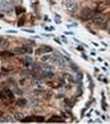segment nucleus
<instances>
[{
    "label": "nucleus",
    "mask_w": 110,
    "mask_h": 124,
    "mask_svg": "<svg viewBox=\"0 0 110 124\" xmlns=\"http://www.w3.org/2000/svg\"><path fill=\"white\" fill-rule=\"evenodd\" d=\"M19 1H23V0H19Z\"/></svg>",
    "instance_id": "nucleus-21"
},
{
    "label": "nucleus",
    "mask_w": 110,
    "mask_h": 124,
    "mask_svg": "<svg viewBox=\"0 0 110 124\" xmlns=\"http://www.w3.org/2000/svg\"><path fill=\"white\" fill-rule=\"evenodd\" d=\"M0 116H3V112H1V111H0Z\"/></svg>",
    "instance_id": "nucleus-20"
},
{
    "label": "nucleus",
    "mask_w": 110,
    "mask_h": 124,
    "mask_svg": "<svg viewBox=\"0 0 110 124\" xmlns=\"http://www.w3.org/2000/svg\"><path fill=\"white\" fill-rule=\"evenodd\" d=\"M70 67H72V69H73V70H74V71H77V70H78V67H77V66L74 65V63H70Z\"/></svg>",
    "instance_id": "nucleus-17"
},
{
    "label": "nucleus",
    "mask_w": 110,
    "mask_h": 124,
    "mask_svg": "<svg viewBox=\"0 0 110 124\" xmlns=\"http://www.w3.org/2000/svg\"><path fill=\"white\" fill-rule=\"evenodd\" d=\"M15 11H16V15H21V13H24V12H25V9H24L23 7H16V8H15Z\"/></svg>",
    "instance_id": "nucleus-10"
},
{
    "label": "nucleus",
    "mask_w": 110,
    "mask_h": 124,
    "mask_svg": "<svg viewBox=\"0 0 110 124\" xmlns=\"http://www.w3.org/2000/svg\"><path fill=\"white\" fill-rule=\"evenodd\" d=\"M12 56H13V53H11V52H7V50L0 52V57H3V58H9Z\"/></svg>",
    "instance_id": "nucleus-6"
},
{
    "label": "nucleus",
    "mask_w": 110,
    "mask_h": 124,
    "mask_svg": "<svg viewBox=\"0 0 110 124\" xmlns=\"http://www.w3.org/2000/svg\"><path fill=\"white\" fill-rule=\"evenodd\" d=\"M45 29H46V31H53V28H52V26H46Z\"/></svg>",
    "instance_id": "nucleus-18"
},
{
    "label": "nucleus",
    "mask_w": 110,
    "mask_h": 124,
    "mask_svg": "<svg viewBox=\"0 0 110 124\" xmlns=\"http://www.w3.org/2000/svg\"><path fill=\"white\" fill-rule=\"evenodd\" d=\"M41 66H43V69H44V70H50V71H53V67H52L50 65H46V63H43Z\"/></svg>",
    "instance_id": "nucleus-13"
},
{
    "label": "nucleus",
    "mask_w": 110,
    "mask_h": 124,
    "mask_svg": "<svg viewBox=\"0 0 110 124\" xmlns=\"http://www.w3.org/2000/svg\"><path fill=\"white\" fill-rule=\"evenodd\" d=\"M0 99H1V100H7V99H8L6 91H0Z\"/></svg>",
    "instance_id": "nucleus-12"
},
{
    "label": "nucleus",
    "mask_w": 110,
    "mask_h": 124,
    "mask_svg": "<svg viewBox=\"0 0 110 124\" xmlns=\"http://www.w3.org/2000/svg\"><path fill=\"white\" fill-rule=\"evenodd\" d=\"M21 62H23V65H24V66H29L33 61H32V58H31L29 56H27V57H24V58L21 59Z\"/></svg>",
    "instance_id": "nucleus-5"
},
{
    "label": "nucleus",
    "mask_w": 110,
    "mask_h": 124,
    "mask_svg": "<svg viewBox=\"0 0 110 124\" xmlns=\"http://www.w3.org/2000/svg\"><path fill=\"white\" fill-rule=\"evenodd\" d=\"M6 94H7V96H8V99H13V93H12L11 90H8V88H6Z\"/></svg>",
    "instance_id": "nucleus-11"
},
{
    "label": "nucleus",
    "mask_w": 110,
    "mask_h": 124,
    "mask_svg": "<svg viewBox=\"0 0 110 124\" xmlns=\"http://www.w3.org/2000/svg\"><path fill=\"white\" fill-rule=\"evenodd\" d=\"M24 23H25V20H24V19H20V20H19V26H23L24 25Z\"/></svg>",
    "instance_id": "nucleus-16"
},
{
    "label": "nucleus",
    "mask_w": 110,
    "mask_h": 124,
    "mask_svg": "<svg viewBox=\"0 0 110 124\" xmlns=\"http://www.w3.org/2000/svg\"><path fill=\"white\" fill-rule=\"evenodd\" d=\"M16 104L20 106V107H24V106H27V99H17Z\"/></svg>",
    "instance_id": "nucleus-9"
},
{
    "label": "nucleus",
    "mask_w": 110,
    "mask_h": 124,
    "mask_svg": "<svg viewBox=\"0 0 110 124\" xmlns=\"http://www.w3.org/2000/svg\"><path fill=\"white\" fill-rule=\"evenodd\" d=\"M50 59H52V56H43V57H41V61H43V62L50 61Z\"/></svg>",
    "instance_id": "nucleus-14"
},
{
    "label": "nucleus",
    "mask_w": 110,
    "mask_h": 124,
    "mask_svg": "<svg viewBox=\"0 0 110 124\" xmlns=\"http://www.w3.org/2000/svg\"><path fill=\"white\" fill-rule=\"evenodd\" d=\"M35 121H44V118H43V116H36Z\"/></svg>",
    "instance_id": "nucleus-15"
},
{
    "label": "nucleus",
    "mask_w": 110,
    "mask_h": 124,
    "mask_svg": "<svg viewBox=\"0 0 110 124\" xmlns=\"http://www.w3.org/2000/svg\"><path fill=\"white\" fill-rule=\"evenodd\" d=\"M50 53L52 52V48L50 46H46V45H44V46H41V48H38L37 50H36V54H43V53Z\"/></svg>",
    "instance_id": "nucleus-4"
},
{
    "label": "nucleus",
    "mask_w": 110,
    "mask_h": 124,
    "mask_svg": "<svg viewBox=\"0 0 110 124\" xmlns=\"http://www.w3.org/2000/svg\"><path fill=\"white\" fill-rule=\"evenodd\" d=\"M94 15H96V12H93L92 9H89V8H85V9H82V11H81L82 19H93Z\"/></svg>",
    "instance_id": "nucleus-2"
},
{
    "label": "nucleus",
    "mask_w": 110,
    "mask_h": 124,
    "mask_svg": "<svg viewBox=\"0 0 110 124\" xmlns=\"http://www.w3.org/2000/svg\"><path fill=\"white\" fill-rule=\"evenodd\" d=\"M48 121H49V123H56V121H57V123H62V121H64V119L58 118V116H53V118H50Z\"/></svg>",
    "instance_id": "nucleus-7"
},
{
    "label": "nucleus",
    "mask_w": 110,
    "mask_h": 124,
    "mask_svg": "<svg viewBox=\"0 0 110 124\" xmlns=\"http://www.w3.org/2000/svg\"><path fill=\"white\" fill-rule=\"evenodd\" d=\"M13 53L16 54H24V53H32V49L29 46H21V48H16L13 50Z\"/></svg>",
    "instance_id": "nucleus-3"
},
{
    "label": "nucleus",
    "mask_w": 110,
    "mask_h": 124,
    "mask_svg": "<svg viewBox=\"0 0 110 124\" xmlns=\"http://www.w3.org/2000/svg\"><path fill=\"white\" fill-rule=\"evenodd\" d=\"M53 75H55V74H53V71H50V70L44 71V73H43V78H52Z\"/></svg>",
    "instance_id": "nucleus-8"
},
{
    "label": "nucleus",
    "mask_w": 110,
    "mask_h": 124,
    "mask_svg": "<svg viewBox=\"0 0 110 124\" xmlns=\"http://www.w3.org/2000/svg\"><path fill=\"white\" fill-rule=\"evenodd\" d=\"M62 5H64L65 11L69 12V13H76V11L78 9L77 3H76V1H73V0H64Z\"/></svg>",
    "instance_id": "nucleus-1"
},
{
    "label": "nucleus",
    "mask_w": 110,
    "mask_h": 124,
    "mask_svg": "<svg viewBox=\"0 0 110 124\" xmlns=\"http://www.w3.org/2000/svg\"><path fill=\"white\" fill-rule=\"evenodd\" d=\"M0 42H3V38H1V37H0Z\"/></svg>",
    "instance_id": "nucleus-19"
}]
</instances>
